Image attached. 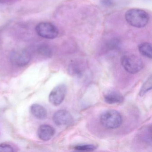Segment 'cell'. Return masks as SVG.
I'll use <instances>...</instances> for the list:
<instances>
[{
    "label": "cell",
    "mask_w": 152,
    "mask_h": 152,
    "mask_svg": "<svg viewBox=\"0 0 152 152\" xmlns=\"http://www.w3.org/2000/svg\"><path fill=\"white\" fill-rule=\"evenodd\" d=\"M31 111L34 117L39 120L46 119L48 115V112L46 108L39 104H35L32 105Z\"/></svg>",
    "instance_id": "cell-9"
},
{
    "label": "cell",
    "mask_w": 152,
    "mask_h": 152,
    "mask_svg": "<svg viewBox=\"0 0 152 152\" xmlns=\"http://www.w3.org/2000/svg\"><path fill=\"white\" fill-rule=\"evenodd\" d=\"M106 103L110 104H119L124 101V97L117 91H113L108 92L104 96Z\"/></svg>",
    "instance_id": "cell-10"
},
{
    "label": "cell",
    "mask_w": 152,
    "mask_h": 152,
    "mask_svg": "<svg viewBox=\"0 0 152 152\" xmlns=\"http://www.w3.org/2000/svg\"><path fill=\"white\" fill-rule=\"evenodd\" d=\"M152 76L151 75L146 81L144 83V84L142 85V87H141L139 93L140 96H144L147 92H148L149 90L152 89Z\"/></svg>",
    "instance_id": "cell-13"
},
{
    "label": "cell",
    "mask_w": 152,
    "mask_h": 152,
    "mask_svg": "<svg viewBox=\"0 0 152 152\" xmlns=\"http://www.w3.org/2000/svg\"><path fill=\"white\" fill-rule=\"evenodd\" d=\"M53 122L57 126L68 125L73 122V118L68 111L60 110L57 111L53 116Z\"/></svg>",
    "instance_id": "cell-7"
},
{
    "label": "cell",
    "mask_w": 152,
    "mask_h": 152,
    "mask_svg": "<svg viewBox=\"0 0 152 152\" xmlns=\"http://www.w3.org/2000/svg\"><path fill=\"white\" fill-rule=\"evenodd\" d=\"M1 0H0V2H1Z\"/></svg>",
    "instance_id": "cell-18"
},
{
    "label": "cell",
    "mask_w": 152,
    "mask_h": 152,
    "mask_svg": "<svg viewBox=\"0 0 152 152\" xmlns=\"http://www.w3.org/2000/svg\"><path fill=\"white\" fill-rule=\"evenodd\" d=\"M70 71L71 73L75 75H80L81 74L82 70L80 65L76 64H72L70 66Z\"/></svg>",
    "instance_id": "cell-15"
},
{
    "label": "cell",
    "mask_w": 152,
    "mask_h": 152,
    "mask_svg": "<svg viewBox=\"0 0 152 152\" xmlns=\"http://www.w3.org/2000/svg\"><path fill=\"white\" fill-rule=\"evenodd\" d=\"M56 131L50 125H41L38 129L37 134L40 139L43 141H48L51 139L55 135Z\"/></svg>",
    "instance_id": "cell-8"
},
{
    "label": "cell",
    "mask_w": 152,
    "mask_h": 152,
    "mask_svg": "<svg viewBox=\"0 0 152 152\" xmlns=\"http://www.w3.org/2000/svg\"><path fill=\"white\" fill-rule=\"evenodd\" d=\"M36 32L39 36L44 39H53L57 37L59 31L57 27L49 22H42L37 25Z\"/></svg>",
    "instance_id": "cell-4"
},
{
    "label": "cell",
    "mask_w": 152,
    "mask_h": 152,
    "mask_svg": "<svg viewBox=\"0 0 152 152\" xmlns=\"http://www.w3.org/2000/svg\"><path fill=\"white\" fill-rule=\"evenodd\" d=\"M125 18L130 25L136 28H141L148 24L149 16L148 14L143 10L132 9L126 12Z\"/></svg>",
    "instance_id": "cell-1"
},
{
    "label": "cell",
    "mask_w": 152,
    "mask_h": 152,
    "mask_svg": "<svg viewBox=\"0 0 152 152\" xmlns=\"http://www.w3.org/2000/svg\"><path fill=\"white\" fill-rule=\"evenodd\" d=\"M122 117L120 113L115 110H107L103 112L100 116L101 124L107 129H117L122 123Z\"/></svg>",
    "instance_id": "cell-2"
},
{
    "label": "cell",
    "mask_w": 152,
    "mask_h": 152,
    "mask_svg": "<svg viewBox=\"0 0 152 152\" xmlns=\"http://www.w3.org/2000/svg\"><path fill=\"white\" fill-rule=\"evenodd\" d=\"M66 87L65 84L57 85L51 91L49 96V100L52 104L58 106L62 104L65 97Z\"/></svg>",
    "instance_id": "cell-6"
},
{
    "label": "cell",
    "mask_w": 152,
    "mask_h": 152,
    "mask_svg": "<svg viewBox=\"0 0 152 152\" xmlns=\"http://www.w3.org/2000/svg\"><path fill=\"white\" fill-rule=\"evenodd\" d=\"M121 64L126 72L136 74L142 70L143 63L140 58L135 55H126L121 58Z\"/></svg>",
    "instance_id": "cell-3"
},
{
    "label": "cell",
    "mask_w": 152,
    "mask_h": 152,
    "mask_svg": "<svg viewBox=\"0 0 152 152\" xmlns=\"http://www.w3.org/2000/svg\"><path fill=\"white\" fill-rule=\"evenodd\" d=\"M13 147L10 145L7 144H0V152H14Z\"/></svg>",
    "instance_id": "cell-16"
},
{
    "label": "cell",
    "mask_w": 152,
    "mask_h": 152,
    "mask_svg": "<svg viewBox=\"0 0 152 152\" xmlns=\"http://www.w3.org/2000/svg\"><path fill=\"white\" fill-rule=\"evenodd\" d=\"M39 55L45 58H50L52 56V51L48 45L42 44L40 45L37 50Z\"/></svg>",
    "instance_id": "cell-12"
},
{
    "label": "cell",
    "mask_w": 152,
    "mask_h": 152,
    "mask_svg": "<svg viewBox=\"0 0 152 152\" xmlns=\"http://www.w3.org/2000/svg\"><path fill=\"white\" fill-rule=\"evenodd\" d=\"M101 4L106 7H111L113 5V0H101Z\"/></svg>",
    "instance_id": "cell-17"
},
{
    "label": "cell",
    "mask_w": 152,
    "mask_h": 152,
    "mask_svg": "<svg viewBox=\"0 0 152 152\" xmlns=\"http://www.w3.org/2000/svg\"><path fill=\"white\" fill-rule=\"evenodd\" d=\"M97 147L94 145L91 144H85L75 146L74 148L76 150L82 151H92L95 150Z\"/></svg>",
    "instance_id": "cell-14"
},
{
    "label": "cell",
    "mask_w": 152,
    "mask_h": 152,
    "mask_svg": "<svg viewBox=\"0 0 152 152\" xmlns=\"http://www.w3.org/2000/svg\"><path fill=\"white\" fill-rule=\"evenodd\" d=\"M138 50L140 54L144 56L151 59L152 57V45L148 42H143L138 46Z\"/></svg>",
    "instance_id": "cell-11"
},
{
    "label": "cell",
    "mask_w": 152,
    "mask_h": 152,
    "mask_svg": "<svg viewBox=\"0 0 152 152\" xmlns=\"http://www.w3.org/2000/svg\"><path fill=\"white\" fill-rule=\"evenodd\" d=\"M31 58L29 51L25 50H17L11 52L10 56V62L13 65L23 67L29 64Z\"/></svg>",
    "instance_id": "cell-5"
}]
</instances>
